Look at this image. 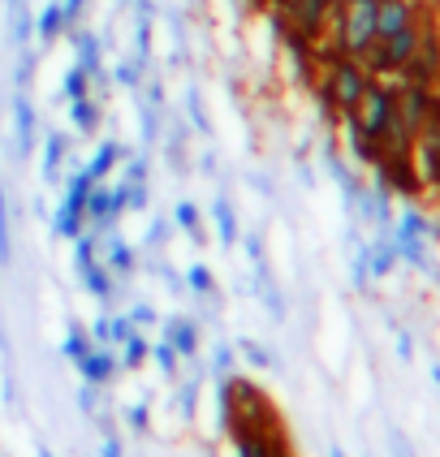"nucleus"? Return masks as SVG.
Returning a JSON list of instances; mask_svg holds the SVG:
<instances>
[{
    "label": "nucleus",
    "mask_w": 440,
    "mask_h": 457,
    "mask_svg": "<svg viewBox=\"0 0 440 457\" xmlns=\"http://www.w3.org/2000/svg\"><path fill=\"white\" fill-rule=\"evenodd\" d=\"M333 39L336 52L359 56L376 44V0H341L333 9Z\"/></svg>",
    "instance_id": "obj_2"
},
{
    "label": "nucleus",
    "mask_w": 440,
    "mask_h": 457,
    "mask_svg": "<svg viewBox=\"0 0 440 457\" xmlns=\"http://www.w3.org/2000/svg\"><path fill=\"white\" fill-rule=\"evenodd\" d=\"M87 337H91L95 345H104V341H108V320H95V324H91V332H87Z\"/></svg>",
    "instance_id": "obj_42"
},
{
    "label": "nucleus",
    "mask_w": 440,
    "mask_h": 457,
    "mask_svg": "<svg viewBox=\"0 0 440 457\" xmlns=\"http://www.w3.org/2000/svg\"><path fill=\"white\" fill-rule=\"evenodd\" d=\"M129 324H134V328H143V324H155V311H152V306H134V311H129Z\"/></svg>",
    "instance_id": "obj_36"
},
{
    "label": "nucleus",
    "mask_w": 440,
    "mask_h": 457,
    "mask_svg": "<svg viewBox=\"0 0 440 457\" xmlns=\"http://www.w3.org/2000/svg\"><path fill=\"white\" fill-rule=\"evenodd\" d=\"M263 306H268L277 320L285 315V298H281V289H277V285H263Z\"/></svg>",
    "instance_id": "obj_34"
},
{
    "label": "nucleus",
    "mask_w": 440,
    "mask_h": 457,
    "mask_svg": "<svg viewBox=\"0 0 440 457\" xmlns=\"http://www.w3.org/2000/svg\"><path fill=\"white\" fill-rule=\"evenodd\" d=\"M35 78V52L22 48V56H18V70H13V87L18 91H26V82Z\"/></svg>",
    "instance_id": "obj_26"
},
{
    "label": "nucleus",
    "mask_w": 440,
    "mask_h": 457,
    "mask_svg": "<svg viewBox=\"0 0 440 457\" xmlns=\"http://www.w3.org/2000/svg\"><path fill=\"white\" fill-rule=\"evenodd\" d=\"M121 155H126V152H121L117 143H100V152L87 160V178H91V181H104L108 173H112V169H117V160H121Z\"/></svg>",
    "instance_id": "obj_10"
},
{
    "label": "nucleus",
    "mask_w": 440,
    "mask_h": 457,
    "mask_svg": "<svg viewBox=\"0 0 440 457\" xmlns=\"http://www.w3.org/2000/svg\"><path fill=\"white\" fill-rule=\"evenodd\" d=\"M13 259V233H9V195L0 186V263Z\"/></svg>",
    "instance_id": "obj_19"
},
{
    "label": "nucleus",
    "mask_w": 440,
    "mask_h": 457,
    "mask_svg": "<svg viewBox=\"0 0 440 457\" xmlns=\"http://www.w3.org/2000/svg\"><path fill=\"white\" fill-rule=\"evenodd\" d=\"M70 30V22H65V9H61V0H52V4H44L39 9V18H35V35L44 39V44H52L56 35H65Z\"/></svg>",
    "instance_id": "obj_9"
},
{
    "label": "nucleus",
    "mask_w": 440,
    "mask_h": 457,
    "mask_svg": "<svg viewBox=\"0 0 440 457\" xmlns=\"http://www.w3.org/2000/svg\"><path fill=\"white\" fill-rule=\"evenodd\" d=\"M367 65H362L359 56H345V52H336L328 56V65H324V82H320V100L328 104L333 112H354V104L362 100V91H367Z\"/></svg>",
    "instance_id": "obj_1"
},
{
    "label": "nucleus",
    "mask_w": 440,
    "mask_h": 457,
    "mask_svg": "<svg viewBox=\"0 0 440 457\" xmlns=\"http://www.w3.org/2000/svg\"><path fill=\"white\" fill-rule=\"evenodd\" d=\"M147 104H152V108H164V87H160V82H147Z\"/></svg>",
    "instance_id": "obj_41"
},
{
    "label": "nucleus",
    "mask_w": 440,
    "mask_h": 457,
    "mask_svg": "<svg viewBox=\"0 0 440 457\" xmlns=\"http://www.w3.org/2000/svg\"><path fill=\"white\" fill-rule=\"evenodd\" d=\"M186 285H190L195 294H216V280H212V272H207L203 263H195V268L186 272Z\"/></svg>",
    "instance_id": "obj_25"
},
{
    "label": "nucleus",
    "mask_w": 440,
    "mask_h": 457,
    "mask_svg": "<svg viewBox=\"0 0 440 457\" xmlns=\"http://www.w3.org/2000/svg\"><path fill=\"white\" fill-rule=\"evenodd\" d=\"M186 112H190V126L199 129V134H212V117H207V108H203V100H199L195 87L186 91Z\"/></svg>",
    "instance_id": "obj_21"
},
{
    "label": "nucleus",
    "mask_w": 440,
    "mask_h": 457,
    "mask_svg": "<svg viewBox=\"0 0 440 457\" xmlns=\"http://www.w3.org/2000/svg\"><path fill=\"white\" fill-rule=\"evenodd\" d=\"M134 332H138V328L129 324V315H117V320H108V341H121V345H126Z\"/></svg>",
    "instance_id": "obj_29"
},
{
    "label": "nucleus",
    "mask_w": 440,
    "mask_h": 457,
    "mask_svg": "<svg viewBox=\"0 0 440 457\" xmlns=\"http://www.w3.org/2000/svg\"><path fill=\"white\" fill-rule=\"evenodd\" d=\"M0 350L9 354V328H4V320H0Z\"/></svg>",
    "instance_id": "obj_45"
},
{
    "label": "nucleus",
    "mask_w": 440,
    "mask_h": 457,
    "mask_svg": "<svg viewBox=\"0 0 440 457\" xmlns=\"http://www.w3.org/2000/svg\"><path fill=\"white\" fill-rule=\"evenodd\" d=\"M147 354L155 358V367H160V371H164L169 380L178 376V362H181V354H178V350H173V345H169V341H160V345H152Z\"/></svg>",
    "instance_id": "obj_22"
},
{
    "label": "nucleus",
    "mask_w": 440,
    "mask_h": 457,
    "mask_svg": "<svg viewBox=\"0 0 440 457\" xmlns=\"http://www.w3.org/2000/svg\"><path fill=\"white\" fill-rule=\"evenodd\" d=\"M393 104H397V91L371 78L367 91H362V100L354 104V112H345V126H354L359 134H367L371 143H380L388 121H393Z\"/></svg>",
    "instance_id": "obj_3"
},
{
    "label": "nucleus",
    "mask_w": 440,
    "mask_h": 457,
    "mask_svg": "<svg viewBox=\"0 0 440 457\" xmlns=\"http://www.w3.org/2000/svg\"><path fill=\"white\" fill-rule=\"evenodd\" d=\"M414 22H419V13L411 0H376V39H388Z\"/></svg>",
    "instance_id": "obj_4"
},
{
    "label": "nucleus",
    "mask_w": 440,
    "mask_h": 457,
    "mask_svg": "<svg viewBox=\"0 0 440 457\" xmlns=\"http://www.w3.org/2000/svg\"><path fill=\"white\" fill-rule=\"evenodd\" d=\"M212 216H216V228H220V242H225V246H233V242H237V216H233V207H229V199H225V195L212 204Z\"/></svg>",
    "instance_id": "obj_17"
},
{
    "label": "nucleus",
    "mask_w": 440,
    "mask_h": 457,
    "mask_svg": "<svg viewBox=\"0 0 440 457\" xmlns=\"http://www.w3.org/2000/svg\"><path fill=\"white\" fill-rule=\"evenodd\" d=\"M61 91H65V100H87L91 96V74L82 70V65H74V70H65V78H61Z\"/></svg>",
    "instance_id": "obj_18"
},
{
    "label": "nucleus",
    "mask_w": 440,
    "mask_h": 457,
    "mask_svg": "<svg viewBox=\"0 0 440 457\" xmlns=\"http://www.w3.org/2000/svg\"><path fill=\"white\" fill-rule=\"evenodd\" d=\"M138 126H143V143H155V138H160V108L147 104V108L138 112Z\"/></svg>",
    "instance_id": "obj_27"
},
{
    "label": "nucleus",
    "mask_w": 440,
    "mask_h": 457,
    "mask_svg": "<svg viewBox=\"0 0 440 457\" xmlns=\"http://www.w3.org/2000/svg\"><path fill=\"white\" fill-rule=\"evenodd\" d=\"M143 65H147V61H121V65L112 70L117 87H126V91H138V87H143Z\"/></svg>",
    "instance_id": "obj_20"
},
{
    "label": "nucleus",
    "mask_w": 440,
    "mask_h": 457,
    "mask_svg": "<svg viewBox=\"0 0 440 457\" xmlns=\"http://www.w3.org/2000/svg\"><path fill=\"white\" fill-rule=\"evenodd\" d=\"M126 181H147V160H143V155L126 164Z\"/></svg>",
    "instance_id": "obj_37"
},
{
    "label": "nucleus",
    "mask_w": 440,
    "mask_h": 457,
    "mask_svg": "<svg viewBox=\"0 0 440 457\" xmlns=\"http://www.w3.org/2000/svg\"><path fill=\"white\" fill-rule=\"evenodd\" d=\"M212 362H216V371H233V350L229 345H220V350L212 354Z\"/></svg>",
    "instance_id": "obj_39"
},
{
    "label": "nucleus",
    "mask_w": 440,
    "mask_h": 457,
    "mask_svg": "<svg viewBox=\"0 0 440 457\" xmlns=\"http://www.w3.org/2000/svg\"><path fill=\"white\" fill-rule=\"evenodd\" d=\"M95 397H100V384H82L78 388V410L82 414H95Z\"/></svg>",
    "instance_id": "obj_33"
},
{
    "label": "nucleus",
    "mask_w": 440,
    "mask_h": 457,
    "mask_svg": "<svg viewBox=\"0 0 440 457\" xmlns=\"http://www.w3.org/2000/svg\"><path fill=\"white\" fill-rule=\"evenodd\" d=\"M91 263H100V237H95V233H82V237H74V268H78V277H82Z\"/></svg>",
    "instance_id": "obj_16"
},
{
    "label": "nucleus",
    "mask_w": 440,
    "mask_h": 457,
    "mask_svg": "<svg viewBox=\"0 0 440 457\" xmlns=\"http://www.w3.org/2000/svg\"><path fill=\"white\" fill-rule=\"evenodd\" d=\"M30 35H35V18L22 9V0H13V4H9V39H13L18 48H26Z\"/></svg>",
    "instance_id": "obj_15"
},
{
    "label": "nucleus",
    "mask_w": 440,
    "mask_h": 457,
    "mask_svg": "<svg viewBox=\"0 0 440 457\" xmlns=\"http://www.w3.org/2000/svg\"><path fill=\"white\" fill-rule=\"evenodd\" d=\"M199 169H203L207 178H212V173H216V152H203V160H199Z\"/></svg>",
    "instance_id": "obj_44"
},
{
    "label": "nucleus",
    "mask_w": 440,
    "mask_h": 457,
    "mask_svg": "<svg viewBox=\"0 0 440 457\" xmlns=\"http://www.w3.org/2000/svg\"><path fill=\"white\" fill-rule=\"evenodd\" d=\"M173 220H178V225L186 228L195 242H203V228H199V207H195V204H178V207H173Z\"/></svg>",
    "instance_id": "obj_23"
},
{
    "label": "nucleus",
    "mask_w": 440,
    "mask_h": 457,
    "mask_svg": "<svg viewBox=\"0 0 440 457\" xmlns=\"http://www.w3.org/2000/svg\"><path fill=\"white\" fill-rule=\"evenodd\" d=\"M143 207H147V181H129L126 212H143Z\"/></svg>",
    "instance_id": "obj_32"
},
{
    "label": "nucleus",
    "mask_w": 440,
    "mask_h": 457,
    "mask_svg": "<svg viewBox=\"0 0 440 457\" xmlns=\"http://www.w3.org/2000/svg\"><path fill=\"white\" fill-rule=\"evenodd\" d=\"M13 138H18V155H30V147L39 143V112H35V104L26 100V91L13 96Z\"/></svg>",
    "instance_id": "obj_5"
},
{
    "label": "nucleus",
    "mask_w": 440,
    "mask_h": 457,
    "mask_svg": "<svg viewBox=\"0 0 440 457\" xmlns=\"http://www.w3.org/2000/svg\"><path fill=\"white\" fill-rule=\"evenodd\" d=\"M164 228H169V220H152V228H147L143 242H147V246H160V242H164Z\"/></svg>",
    "instance_id": "obj_38"
},
{
    "label": "nucleus",
    "mask_w": 440,
    "mask_h": 457,
    "mask_svg": "<svg viewBox=\"0 0 440 457\" xmlns=\"http://www.w3.org/2000/svg\"><path fill=\"white\" fill-rule=\"evenodd\" d=\"M70 121L78 126V134H95V126H100V100H74L70 104Z\"/></svg>",
    "instance_id": "obj_13"
},
{
    "label": "nucleus",
    "mask_w": 440,
    "mask_h": 457,
    "mask_svg": "<svg viewBox=\"0 0 440 457\" xmlns=\"http://www.w3.org/2000/svg\"><path fill=\"white\" fill-rule=\"evenodd\" d=\"M82 228H87V216H82V207H65V204H61V212L52 216V233H56V237H70V242H74V237H82Z\"/></svg>",
    "instance_id": "obj_11"
},
{
    "label": "nucleus",
    "mask_w": 440,
    "mask_h": 457,
    "mask_svg": "<svg viewBox=\"0 0 440 457\" xmlns=\"http://www.w3.org/2000/svg\"><path fill=\"white\" fill-rule=\"evenodd\" d=\"M78 371H82V380L87 384H112V376H117V371H121V362H117V358L108 354V350H87V354L78 358Z\"/></svg>",
    "instance_id": "obj_6"
},
{
    "label": "nucleus",
    "mask_w": 440,
    "mask_h": 457,
    "mask_svg": "<svg viewBox=\"0 0 440 457\" xmlns=\"http://www.w3.org/2000/svg\"><path fill=\"white\" fill-rule=\"evenodd\" d=\"M147 350H152V345H147V341H143V337L134 332V337L126 341V358H121V367H138V362L147 358Z\"/></svg>",
    "instance_id": "obj_28"
},
{
    "label": "nucleus",
    "mask_w": 440,
    "mask_h": 457,
    "mask_svg": "<svg viewBox=\"0 0 440 457\" xmlns=\"http://www.w3.org/2000/svg\"><path fill=\"white\" fill-rule=\"evenodd\" d=\"M35 453H39V457H56V453H52V449H48V445H39V449H35Z\"/></svg>",
    "instance_id": "obj_46"
},
{
    "label": "nucleus",
    "mask_w": 440,
    "mask_h": 457,
    "mask_svg": "<svg viewBox=\"0 0 440 457\" xmlns=\"http://www.w3.org/2000/svg\"><path fill=\"white\" fill-rule=\"evenodd\" d=\"M82 285H87V294H91V298L112 303V272H108L104 263H91V268L82 272Z\"/></svg>",
    "instance_id": "obj_14"
},
{
    "label": "nucleus",
    "mask_w": 440,
    "mask_h": 457,
    "mask_svg": "<svg viewBox=\"0 0 440 457\" xmlns=\"http://www.w3.org/2000/svg\"><path fill=\"white\" fill-rule=\"evenodd\" d=\"M164 341H169L178 354H195V350H199V324L186 320V315H173V320L164 324Z\"/></svg>",
    "instance_id": "obj_7"
},
{
    "label": "nucleus",
    "mask_w": 440,
    "mask_h": 457,
    "mask_svg": "<svg viewBox=\"0 0 440 457\" xmlns=\"http://www.w3.org/2000/svg\"><path fill=\"white\" fill-rule=\"evenodd\" d=\"M272 4H285V0H272Z\"/></svg>",
    "instance_id": "obj_47"
},
{
    "label": "nucleus",
    "mask_w": 440,
    "mask_h": 457,
    "mask_svg": "<svg viewBox=\"0 0 440 457\" xmlns=\"http://www.w3.org/2000/svg\"><path fill=\"white\" fill-rule=\"evenodd\" d=\"M100 457H121V440H117V436H104Z\"/></svg>",
    "instance_id": "obj_40"
},
{
    "label": "nucleus",
    "mask_w": 440,
    "mask_h": 457,
    "mask_svg": "<svg viewBox=\"0 0 440 457\" xmlns=\"http://www.w3.org/2000/svg\"><path fill=\"white\" fill-rule=\"evenodd\" d=\"M9 4H13V0H9Z\"/></svg>",
    "instance_id": "obj_49"
},
{
    "label": "nucleus",
    "mask_w": 440,
    "mask_h": 457,
    "mask_svg": "<svg viewBox=\"0 0 440 457\" xmlns=\"http://www.w3.org/2000/svg\"><path fill=\"white\" fill-rule=\"evenodd\" d=\"M237 350H242V354L251 358L255 367H268V362H272V354H263V350H259L255 341H237Z\"/></svg>",
    "instance_id": "obj_35"
},
{
    "label": "nucleus",
    "mask_w": 440,
    "mask_h": 457,
    "mask_svg": "<svg viewBox=\"0 0 440 457\" xmlns=\"http://www.w3.org/2000/svg\"><path fill=\"white\" fill-rule=\"evenodd\" d=\"M70 152V138L65 134H48V143H44V181H56L61 178V160Z\"/></svg>",
    "instance_id": "obj_12"
},
{
    "label": "nucleus",
    "mask_w": 440,
    "mask_h": 457,
    "mask_svg": "<svg viewBox=\"0 0 440 457\" xmlns=\"http://www.w3.org/2000/svg\"><path fill=\"white\" fill-rule=\"evenodd\" d=\"M100 263L112 272V277H134V268H138V251L126 246V242H117V237H108V251H104Z\"/></svg>",
    "instance_id": "obj_8"
},
{
    "label": "nucleus",
    "mask_w": 440,
    "mask_h": 457,
    "mask_svg": "<svg viewBox=\"0 0 440 457\" xmlns=\"http://www.w3.org/2000/svg\"><path fill=\"white\" fill-rule=\"evenodd\" d=\"M333 457H341V453H333Z\"/></svg>",
    "instance_id": "obj_48"
},
{
    "label": "nucleus",
    "mask_w": 440,
    "mask_h": 457,
    "mask_svg": "<svg viewBox=\"0 0 440 457\" xmlns=\"http://www.w3.org/2000/svg\"><path fill=\"white\" fill-rule=\"evenodd\" d=\"M87 350H91V345H87V332H82V328L74 324V332H70V337L61 341V354L70 358V362H78V358L87 354Z\"/></svg>",
    "instance_id": "obj_24"
},
{
    "label": "nucleus",
    "mask_w": 440,
    "mask_h": 457,
    "mask_svg": "<svg viewBox=\"0 0 440 457\" xmlns=\"http://www.w3.org/2000/svg\"><path fill=\"white\" fill-rule=\"evenodd\" d=\"M126 423L134 428L138 436H147V428H152V414H147V406H129L126 410Z\"/></svg>",
    "instance_id": "obj_31"
},
{
    "label": "nucleus",
    "mask_w": 440,
    "mask_h": 457,
    "mask_svg": "<svg viewBox=\"0 0 440 457\" xmlns=\"http://www.w3.org/2000/svg\"><path fill=\"white\" fill-rule=\"evenodd\" d=\"M246 254H251V259H263V242H259V237H246Z\"/></svg>",
    "instance_id": "obj_43"
},
{
    "label": "nucleus",
    "mask_w": 440,
    "mask_h": 457,
    "mask_svg": "<svg viewBox=\"0 0 440 457\" xmlns=\"http://www.w3.org/2000/svg\"><path fill=\"white\" fill-rule=\"evenodd\" d=\"M195 402H199V384H181V393H178L181 419H190V414H195Z\"/></svg>",
    "instance_id": "obj_30"
}]
</instances>
